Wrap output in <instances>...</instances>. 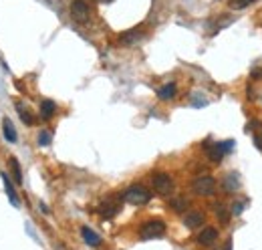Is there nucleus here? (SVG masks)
Instances as JSON below:
<instances>
[{
	"instance_id": "nucleus-1",
	"label": "nucleus",
	"mask_w": 262,
	"mask_h": 250,
	"mask_svg": "<svg viewBox=\"0 0 262 250\" xmlns=\"http://www.w3.org/2000/svg\"><path fill=\"white\" fill-rule=\"evenodd\" d=\"M123 200H125L127 204H133V206H143V204H147V202L151 200V194H149V190H147L145 186L133 184V186H129V188L123 192Z\"/></svg>"
},
{
	"instance_id": "nucleus-2",
	"label": "nucleus",
	"mask_w": 262,
	"mask_h": 250,
	"mask_svg": "<svg viewBox=\"0 0 262 250\" xmlns=\"http://www.w3.org/2000/svg\"><path fill=\"white\" fill-rule=\"evenodd\" d=\"M163 234H165V222L163 220H147L139 228V236L143 240H153V238H159Z\"/></svg>"
},
{
	"instance_id": "nucleus-3",
	"label": "nucleus",
	"mask_w": 262,
	"mask_h": 250,
	"mask_svg": "<svg viewBox=\"0 0 262 250\" xmlns=\"http://www.w3.org/2000/svg\"><path fill=\"white\" fill-rule=\"evenodd\" d=\"M232 147H234V141L228 139V141H220V143H214V145H206V152H208V158H210L214 164H220L222 158H224L228 152H232Z\"/></svg>"
},
{
	"instance_id": "nucleus-4",
	"label": "nucleus",
	"mask_w": 262,
	"mask_h": 250,
	"mask_svg": "<svg viewBox=\"0 0 262 250\" xmlns=\"http://www.w3.org/2000/svg\"><path fill=\"white\" fill-rule=\"evenodd\" d=\"M192 190H194V194H198V196H212L214 190H216V180H214L212 176H200V178L194 180Z\"/></svg>"
},
{
	"instance_id": "nucleus-5",
	"label": "nucleus",
	"mask_w": 262,
	"mask_h": 250,
	"mask_svg": "<svg viewBox=\"0 0 262 250\" xmlns=\"http://www.w3.org/2000/svg\"><path fill=\"white\" fill-rule=\"evenodd\" d=\"M151 182H153V188L159 196H169L171 190H173V180L167 174H155L151 178Z\"/></svg>"
},
{
	"instance_id": "nucleus-6",
	"label": "nucleus",
	"mask_w": 262,
	"mask_h": 250,
	"mask_svg": "<svg viewBox=\"0 0 262 250\" xmlns=\"http://www.w3.org/2000/svg\"><path fill=\"white\" fill-rule=\"evenodd\" d=\"M71 16H73V20H77V22H87L89 16H91L89 4H87L85 0H73V4H71Z\"/></svg>"
},
{
	"instance_id": "nucleus-7",
	"label": "nucleus",
	"mask_w": 262,
	"mask_h": 250,
	"mask_svg": "<svg viewBox=\"0 0 262 250\" xmlns=\"http://www.w3.org/2000/svg\"><path fill=\"white\" fill-rule=\"evenodd\" d=\"M121 210V196H115V198H107L101 206H99V214L103 218H113L117 212Z\"/></svg>"
},
{
	"instance_id": "nucleus-8",
	"label": "nucleus",
	"mask_w": 262,
	"mask_h": 250,
	"mask_svg": "<svg viewBox=\"0 0 262 250\" xmlns=\"http://www.w3.org/2000/svg\"><path fill=\"white\" fill-rule=\"evenodd\" d=\"M204 224V214L200 210H190L186 216H184V226L194 230V228H200Z\"/></svg>"
},
{
	"instance_id": "nucleus-9",
	"label": "nucleus",
	"mask_w": 262,
	"mask_h": 250,
	"mask_svg": "<svg viewBox=\"0 0 262 250\" xmlns=\"http://www.w3.org/2000/svg\"><path fill=\"white\" fill-rule=\"evenodd\" d=\"M216 240H218V230L212 228V226L204 228V230L198 234V244H202V246H212Z\"/></svg>"
},
{
	"instance_id": "nucleus-10",
	"label": "nucleus",
	"mask_w": 262,
	"mask_h": 250,
	"mask_svg": "<svg viewBox=\"0 0 262 250\" xmlns=\"http://www.w3.org/2000/svg\"><path fill=\"white\" fill-rule=\"evenodd\" d=\"M0 178H2V182H4V190H6V196H8V200L14 204V206H18L20 202H18V196H16V192H14V186H12V182H10V176L8 174H0Z\"/></svg>"
},
{
	"instance_id": "nucleus-11",
	"label": "nucleus",
	"mask_w": 262,
	"mask_h": 250,
	"mask_svg": "<svg viewBox=\"0 0 262 250\" xmlns=\"http://www.w3.org/2000/svg\"><path fill=\"white\" fill-rule=\"evenodd\" d=\"M2 133H4V139H6V141H10V143H14V141L18 139L16 129H14V125H12V121H10L8 117H4V119H2Z\"/></svg>"
},
{
	"instance_id": "nucleus-12",
	"label": "nucleus",
	"mask_w": 262,
	"mask_h": 250,
	"mask_svg": "<svg viewBox=\"0 0 262 250\" xmlns=\"http://www.w3.org/2000/svg\"><path fill=\"white\" fill-rule=\"evenodd\" d=\"M81 236H83V240H85L89 246H99V244H101V236H99L97 232H93L89 226H83V228H81Z\"/></svg>"
},
{
	"instance_id": "nucleus-13",
	"label": "nucleus",
	"mask_w": 262,
	"mask_h": 250,
	"mask_svg": "<svg viewBox=\"0 0 262 250\" xmlns=\"http://www.w3.org/2000/svg\"><path fill=\"white\" fill-rule=\"evenodd\" d=\"M238 188H240V176H238L236 172L228 174V176L224 178V190H226V192H236Z\"/></svg>"
},
{
	"instance_id": "nucleus-14",
	"label": "nucleus",
	"mask_w": 262,
	"mask_h": 250,
	"mask_svg": "<svg viewBox=\"0 0 262 250\" xmlns=\"http://www.w3.org/2000/svg\"><path fill=\"white\" fill-rule=\"evenodd\" d=\"M143 38V32H141V28H133V30H127L125 34H121V42L123 44H135L137 40H141Z\"/></svg>"
},
{
	"instance_id": "nucleus-15",
	"label": "nucleus",
	"mask_w": 262,
	"mask_h": 250,
	"mask_svg": "<svg viewBox=\"0 0 262 250\" xmlns=\"http://www.w3.org/2000/svg\"><path fill=\"white\" fill-rule=\"evenodd\" d=\"M157 97H159L161 101H169V99H173V97H176V83H165L163 87H159Z\"/></svg>"
},
{
	"instance_id": "nucleus-16",
	"label": "nucleus",
	"mask_w": 262,
	"mask_h": 250,
	"mask_svg": "<svg viewBox=\"0 0 262 250\" xmlns=\"http://www.w3.org/2000/svg\"><path fill=\"white\" fill-rule=\"evenodd\" d=\"M55 113H57V105H55V101L45 99V101L40 103V117H42V119H51Z\"/></svg>"
},
{
	"instance_id": "nucleus-17",
	"label": "nucleus",
	"mask_w": 262,
	"mask_h": 250,
	"mask_svg": "<svg viewBox=\"0 0 262 250\" xmlns=\"http://www.w3.org/2000/svg\"><path fill=\"white\" fill-rule=\"evenodd\" d=\"M10 168H12V174H14V182L22 184V172H20V164H18L16 158H10Z\"/></svg>"
},
{
	"instance_id": "nucleus-18",
	"label": "nucleus",
	"mask_w": 262,
	"mask_h": 250,
	"mask_svg": "<svg viewBox=\"0 0 262 250\" xmlns=\"http://www.w3.org/2000/svg\"><path fill=\"white\" fill-rule=\"evenodd\" d=\"M16 111H18L20 119H22L26 125H32V121H34V119H32V115L28 113V109H24V107H22V103H16Z\"/></svg>"
},
{
	"instance_id": "nucleus-19",
	"label": "nucleus",
	"mask_w": 262,
	"mask_h": 250,
	"mask_svg": "<svg viewBox=\"0 0 262 250\" xmlns=\"http://www.w3.org/2000/svg\"><path fill=\"white\" fill-rule=\"evenodd\" d=\"M51 139H53L51 131H40L36 141H38V145H40V147H49V145H51Z\"/></svg>"
},
{
	"instance_id": "nucleus-20",
	"label": "nucleus",
	"mask_w": 262,
	"mask_h": 250,
	"mask_svg": "<svg viewBox=\"0 0 262 250\" xmlns=\"http://www.w3.org/2000/svg\"><path fill=\"white\" fill-rule=\"evenodd\" d=\"M169 206H171L176 212H184V210L188 208V202H186L184 198H173V200L169 202Z\"/></svg>"
},
{
	"instance_id": "nucleus-21",
	"label": "nucleus",
	"mask_w": 262,
	"mask_h": 250,
	"mask_svg": "<svg viewBox=\"0 0 262 250\" xmlns=\"http://www.w3.org/2000/svg\"><path fill=\"white\" fill-rule=\"evenodd\" d=\"M254 0H230L228 2V6L232 8V10H242V8H246V6H250Z\"/></svg>"
},
{
	"instance_id": "nucleus-22",
	"label": "nucleus",
	"mask_w": 262,
	"mask_h": 250,
	"mask_svg": "<svg viewBox=\"0 0 262 250\" xmlns=\"http://www.w3.org/2000/svg\"><path fill=\"white\" fill-rule=\"evenodd\" d=\"M216 216H218V218H220V222H224V224H226V222H228V218H230V216H228V212H226V208H224L222 204H216Z\"/></svg>"
},
{
	"instance_id": "nucleus-23",
	"label": "nucleus",
	"mask_w": 262,
	"mask_h": 250,
	"mask_svg": "<svg viewBox=\"0 0 262 250\" xmlns=\"http://www.w3.org/2000/svg\"><path fill=\"white\" fill-rule=\"evenodd\" d=\"M202 95L200 93H194L192 95V103L196 105V107H204V105H208V99H200Z\"/></svg>"
},
{
	"instance_id": "nucleus-24",
	"label": "nucleus",
	"mask_w": 262,
	"mask_h": 250,
	"mask_svg": "<svg viewBox=\"0 0 262 250\" xmlns=\"http://www.w3.org/2000/svg\"><path fill=\"white\" fill-rule=\"evenodd\" d=\"M242 210H244V204H240V202H236V204L232 206V214H234V216H240Z\"/></svg>"
},
{
	"instance_id": "nucleus-25",
	"label": "nucleus",
	"mask_w": 262,
	"mask_h": 250,
	"mask_svg": "<svg viewBox=\"0 0 262 250\" xmlns=\"http://www.w3.org/2000/svg\"><path fill=\"white\" fill-rule=\"evenodd\" d=\"M252 77H256V79H258V77H262V69H258V71L254 69V71H252Z\"/></svg>"
},
{
	"instance_id": "nucleus-26",
	"label": "nucleus",
	"mask_w": 262,
	"mask_h": 250,
	"mask_svg": "<svg viewBox=\"0 0 262 250\" xmlns=\"http://www.w3.org/2000/svg\"><path fill=\"white\" fill-rule=\"evenodd\" d=\"M38 206H40V210H42V214H49V208H47L45 204H38Z\"/></svg>"
},
{
	"instance_id": "nucleus-27",
	"label": "nucleus",
	"mask_w": 262,
	"mask_h": 250,
	"mask_svg": "<svg viewBox=\"0 0 262 250\" xmlns=\"http://www.w3.org/2000/svg\"><path fill=\"white\" fill-rule=\"evenodd\" d=\"M103 2H111V0H103Z\"/></svg>"
}]
</instances>
